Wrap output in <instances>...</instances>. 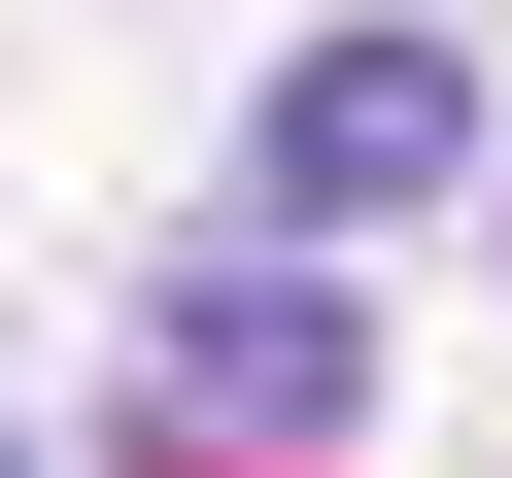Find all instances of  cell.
Returning <instances> with one entry per match:
<instances>
[{
  "label": "cell",
  "instance_id": "3957f363",
  "mask_svg": "<svg viewBox=\"0 0 512 478\" xmlns=\"http://www.w3.org/2000/svg\"><path fill=\"white\" fill-rule=\"evenodd\" d=\"M0 478H35V444H0Z\"/></svg>",
  "mask_w": 512,
  "mask_h": 478
},
{
  "label": "cell",
  "instance_id": "6da1fadb",
  "mask_svg": "<svg viewBox=\"0 0 512 478\" xmlns=\"http://www.w3.org/2000/svg\"><path fill=\"white\" fill-rule=\"evenodd\" d=\"M478 171V69L444 35H308L274 103H239V205H274V239H376V205H444Z\"/></svg>",
  "mask_w": 512,
  "mask_h": 478
},
{
  "label": "cell",
  "instance_id": "7a4b0ae2",
  "mask_svg": "<svg viewBox=\"0 0 512 478\" xmlns=\"http://www.w3.org/2000/svg\"><path fill=\"white\" fill-rule=\"evenodd\" d=\"M342 410H376L342 274H171V478H308Z\"/></svg>",
  "mask_w": 512,
  "mask_h": 478
}]
</instances>
